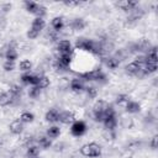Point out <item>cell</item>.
<instances>
[{
	"mask_svg": "<svg viewBox=\"0 0 158 158\" xmlns=\"http://www.w3.org/2000/svg\"><path fill=\"white\" fill-rule=\"evenodd\" d=\"M110 106H111V104H109L107 101H105V100H98L93 105V116H94V120L96 122H102Z\"/></svg>",
	"mask_w": 158,
	"mask_h": 158,
	"instance_id": "1",
	"label": "cell"
},
{
	"mask_svg": "<svg viewBox=\"0 0 158 158\" xmlns=\"http://www.w3.org/2000/svg\"><path fill=\"white\" fill-rule=\"evenodd\" d=\"M81 156L86 158H98L101 156V146L96 142H89L80 147Z\"/></svg>",
	"mask_w": 158,
	"mask_h": 158,
	"instance_id": "2",
	"label": "cell"
},
{
	"mask_svg": "<svg viewBox=\"0 0 158 158\" xmlns=\"http://www.w3.org/2000/svg\"><path fill=\"white\" fill-rule=\"evenodd\" d=\"M80 79L83 80H90V81H104L106 79V75L105 73L100 69V68H94V69H90V70H86V72H81L78 74Z\"/></svg>",
	"mask_w": 158,
	"mask_h": 158,
	"instance_id": "3",
	"label": "cell"
},
{
	"mask_svg": "<svg viewBox=\"0 0 158 158\" xmlns=\"http://www.w3.org/2000/svg\"><path fill=\"white\" fill-rule=\"evenodd\" d=\"M23 5H25L26 11H28V12L32 14V15H35L36 17H42V19H43L44 15L47 14V9H46L42 4H40V2L26 0V1L23 2Z\"/></svg>",
	"mask_w": 158,
	"mask_h": 158,
	"instance_id": "4",
	"label": "cell"
},
{
	"mask_svg": "<svg viewBox=\"0 0 158 158\" xmlns=\"http://www.w3.org/2000/svg\"><path fill=\"white\" fill-rule=\"evenodd\" d=\"M125 72H126V74H128L131 77H136L138 79H142V78L146 77V73L143 72V68L139 67L136 62H132V63L127 64L125 67Z\"/></svg>",
	"mask_w": 158,
	"mask_h": 158,
	"instance_id": "5",
	"label": "cell"
},
{
	"mask_svg": "<svg viewBox=\"0 0 158 158\" xmlns=\"http://www.w3.org/2000/svg\"><path fill=\"white\" fill-rule=\"evenodd\" d=\"M86 130H88V126L81 120H75L70 125V135L74 136V137H80V136L85 135Z\"/></svg>",
	"mask_w": 158,
	"mask_h": 158,
	"instance_id": "6",
	"label": "cell"
},
{
	"mask_svg": "<svg viewBox=\"0 0 158 158\" xmlns=\"http://www.w3.org/2000/svg\"><path fill=\"white\" fill-rule=\"evenodd\" d=\"M56 49L58 54H68V53H74L72 42L69 40H60L56 44Z\"/></svg>",
	"mask_w": 158,
	"mask_h": 158,
	"instance_id": "7",
	"label": "cell"
},
{
	"mask_svg": "<svg viewBox=\"0 0 158 158\" xmlns=\"http://www.w3.org/2000/svg\"><path fill=\"white\" fill-rule=\"evenodd\" d=\"M69 88L73 93L75 94H81L85 89V84H84V80L80 79V78H73L70 81H69Z\"/></svg>",
	"mask_w": 158,
	"mask_h": 158,
	"instance_id": "8",
	"label": "cell"
},
{
	"mask_svg": "<svg viewBox=\"0 0 158 158\" xmlns=\"http://www.w3.org/2000/svg\"><path fill=\"white\" fill-rule=\"evenodd\" d=\"M105 130H115L117 126V117H116V112H111L107 114L102 121Z\"/></svg>",
	"mask_w": 158,
	"mask_h": 158,
	"instance_id": "9",
	"label": "cell"
},
{
	"mask_svg": "<svg viewBox=\"0 0 158 158\" xmlns=\"http://www.w3.org/2000/svg\"><path fill=\"white\" fill-rule=\"evenodd\" d=\"M38 77L37 74H33V73H23L21 75V83L23 85H30V86H35L37 85V81H38Z\"/></svg>",
	"mask_w": 158,
	"mask_h": 158,
	"instance_id": "10",
	"label": "cell"
},
{
	"mask_svg": "<svg viewBox=\"0 0 158 158\" xmlns=\"http://www.w3.org/2000/svg\"><path fill=\"white\" fill-rule=\"evenodd\" d=\"M75 121V115L72 111H63L59 114V120L58 122L63 123V125H72Z\"/></svg>",
	"mask_w": 158,
	"mask_h": 158,
	"instance_id": "11",
	"label": "cell"
},
{
	"mask_svg": "<svg viewBox=\"0 0 158 158\" xmlns=\"http://www.w3.org/2000/svg\"><path fill=\"white\" fill-rule=\"evenodd\" d=\"M23 125H25V123H22V122L20 121V118H16V120H14V121L10 122L9 130H10V132H11L12 135H21V133L23 132V128H25Z\"/></svg>",
	"mask_w": 158,
	"mask_h": 158,
	"instance_id": "12",
	"label": "cell"
},
{
	"mask_svg": "<svg viewBox=\"0 0 158 158\" xmlns=\"http://www.w3.org/2000/svg\"><path fill=\"white\" fill-rule=\"evenodd\" d=\"M59 110L58 109H56V107H52V109H49L47 112H46V115H44V120L47 121V122H49V123H56V122H58V120H59Z\"/></svg>",
	"mask_w": 158,
	"mask_h": 158,
	"instance_id": "13",
	"label": "cell"
},
{
	"mask_svg": "<svg viewBox=\"0 0 158 158\" xmlns=\"http://www.w3.org/2000/svg\"><path fill=\"white\" fill-rule=\"evenodd\" d=\"M117 6L123 11H130L131 12L133 9H136L138 6V2L135 1V0H123V1H118Z\"/></svg>",
	"mask_w": 158,
	"mask_h": 158,
	"instance_id": "14",
	"label": "cell"
},
{
	"mask_svg": "<svg viewBox=\"0 0 158 158\" xmlns=\"http://www.w3.org/2000/svg\"><path fill=\"white\" fill-rule=\"evenodd\" d=\"M64 26H65V23H64V19H63L62 16H56V17H53L52 21H51V27H52V30L56 31V32H58V33L64 28Z\"/></svg>",
	"mask_w": 158,
	"mask_h": 158,
	"instance_id": "15",
	"label": "cell"
},
{
	"mask_svg": "<svg viewBox=\"0 0 158 158\" xmlns=\"http://www.w3.org/2000/svg\"><path fill=\"white\" fill-rule=\"evenodd\" d=\"M86 27V22H85V20L84 19H81V17H77V19H74L72 22H70V28L73 30V31H83L84 28Z\"/></svg>",
	"mask_w": 158,
	"mask_h": 158,
	"instance_id": "16",
	"label": "cell"
},
{
	"mask_svg": "<svg viewBox=\"0 0 158 158\" xmlns=\"http://www.w3.org/2000/svg\"><path fill=\"white\" fill-rule=\"evenodd\" d=\"M4 57H5V60H10V62H15L17 58H19V52L16 51V48H14V47H6V49H5V54H4Z\"/></svg>",
	"mask_w": 158,
	"mask_h": 158,
	"instance_id": "17",
	"label": "cell"
},
{
	"mask_svg": "<svg viewBox=\"0 0 158 158\" xmlns=\"http://www.w3.org/2000/svg\"><path fill=\"white\" fill-rule=\"evenodd\" d=\"M125 110H126V112H128V114H137V112L141 111V104L137 102V101L130 100V101L125 105Z\"/></svg>",
	"mask_w": 158,
	"mask_h": 158,
	"instance_id": "18",
	"label": "cell"
},
{
	"mask_svg": "<svg viewBox=\"0 0 158 158\" xmlns=\"http://www.w3.org/2000/svg\"><path fill=\"white\" fill-rule=\"evenodd\" d=\"M12 102H14V98L9 93V90L0 93V106H7V105H10Z\"/></svg>",
	"mask_w": 158,
	"mask_h": 158,
	"instance_id": "19",
	"label": "cell"
},
{
	"mask_svg": "<svg viewBox=\"0 0 158 158\" xmlns=\"http://www.w3.org/2000/svg\"><path fill=\"white\" fill-rule=\"evenodd\" d=\"M44 27H46V21H44V19H42V17H35V19H33V21H32V23H31V28H32V30H35V31H37V32H41Z\"/></svg>",
	"mask_w": 158,
	"mask_h": 158,
	"instance_id": "20",
	"label": "cell"
},
{
	"mask_svg": "<svg viewBox=\"0 0 158 158\" xmlns=\"http://www.w3.org/2000/svg\"><path fill=\"white\" fill-rule=\"evenodd\" d=\"M146 60L147 63H157L158 62V58H157V47L156 46H152L149 48V51L146 53Z\"/></svg>",
	"mask_w": 158,
	"mask_h": 158,
	"instance_id": "21",
	"label": "cell"
},
{
	"mask_svg": "<svg viewBox=\"0 0 158 158\" xmlns=\"http://www.w3.org/2000/svg\"><path fill=\"white\" fill-rule=\"evenodd\" d=\"M104 63L109 69L114 70L120 65V59H117L116 57H105L104 58Z\"/></svg>",
	"mask_w": 158,
	"mask_h": 158,
	"instance_id": "22",
	"label": "cell"
},
{
	"mask_svg": "<svg viewBox=\"0 0 158 158\" xmlns=\"http://www.w3.org/2000/svg\"><path fill=\"white\" fill-rule=\"evenodd\" d=\"M46 136H47L48 138H51V139L58 138V137L60 136V128H59L58 126H54V125H53V126H51V127L47 128Z\"/></svg>",
	"mask_w": 158,
	"mask_h": 158,
	"instance_id": "23",
	"label": "cell"
},
{
	"mask_svg": "<svg viewBox=\"0 0 158 158\" xmlns=\"http://www.w3.org/2000/svg\"><path fill=\"white\" fill-rule=\"evenodd\" d=\"M9 93L12 95L14 101H15V100H17V99L21 96L22 88H21L20 85H17V84H12V85H10V88H9Z\"/></svg>",
	"mask_w": 158,
	"mask_h": 158,
	"instance_id": "24",
	"label": "cell"
},
{
	"mask_svg": "<svg viewBox=\"0 0 158 158\" xmlns=\"http://www.w3.org/2000/svg\"><path fill=\"white\" fill-rule=\"evenodd\" d=\"M37 142H38V147H41L43 149H48L49 147H52V141L47 136H40L37 138Z\"/></svg>",
	"mask_w": 158,
	"mask_h": 158,
	"instance_id": "25",
	"label": "cell"
},
{
	"mask_svg": "<svg viewBox=\"0 0 158 158\" xmlns=\"http://www.w3.org/2000/svg\"><path fill=\"white\" fill-rule=\"evenodd\" d=\"M49 84H51L49 78H48L47 75L42 74V75L38 77V81H37V85H36V86H38V88L42 90V89H47V88L49 86Z\"/></svg>",
	"mask_w": 158,
	"mask_h": 158,
	"instance_id": "26",
	"label": "cell"
},
{
	"mask_svg": "<svg viewBox=\"0 0 158 158\" xmlns=\"http://www.w3.org/2000/svg\"><path fill=\"white\" fill-rule=\"evenodd\" d=\"M26 156L28 158H35V157H38L40 156V147L36 146V144H31V146H27V149H26Z\"/></svg>",
	"mask_w": 158,
	"mask_h": 158,
	"instance_id": "27",
	"label": "cell"
},
{
	"mask_svg": "<svg viewBox=\"0 0 158 158\" xmlns=\"http://www.w3.org/2000/svg\"><path fill=\"white\" fill-rule=\"evenodd\" d=\"M35 120V115L30 111H22L20 115V121L22 123H31Z\"/></svg>",
	"mask_w": 158,
	"mask_h": 158,
	"instance_id": "28",
	"label": "cell"
},
{
	"mask_svg": "<svg viewBox=\"0 0 158 158\" xmlns=\"http://www.w3.org/2000/svg\"><path fill=\"white\" fill-rule=\"evenodd\" d=\"M19 68L21 72H25V73H28L31 69H32V62L30 59H22L19 64Z\"/></svg>",
	"mask_w": 158,
	"mask_h": 158,
	"instance_id": "29",
	"label": "cell"
},
{
	"mask_svg": "<svg viewBox=\"0 0 158 158\" xmlns=\"http://www.w3.org/2000/svg\"><path fill=\"white\" fill-rule=\"evenodd\" d=\"M158 69V65L157 63H146L143 65V72L146 73V75H149V74H154Z\"/></svg>",
	"mask_w": 158,
	"mask_h": 158,
	"instance_id": "30",
	"label": "cell"
},
{
	"mask_svg": "<svg viewBox=\"0 0 158 158\" xmlns=\"http://www.w3.org/2000/svg\"><path fill=\"white\" fill-rule=\"evenodd\" d=\"M116 104L118 105V106H125L128 101H130V96L127 95V94H118L117 96H116Z\"/></svg>",
	"mask_w": 158,
	"mask_h": 158,
	"instance_id": "31",
	"label": "cell"
},
{
	"mask_svg": "<svg viewBox=\"0 0 158 158\" xmlns=\"http://www.w3.org/2000/svg\"><path fill=\"white\" fill-rule=\"evenodd\" d=\"M84 91H85L88 99H95L98 96V89L95 86H85Z\"/></svg>",
	"mask_w": 158,
	"mask_h": 158,
	"instance_id": "32",
	"label": "cell"
},
{
	"mask_svg": "<svg viewBox=\"0 0 158 158\" xmlns=\"http://www.w3.org/2000/svg\"><path fill=\"white\" fill-rule=\"evenodd\" d=\"M120 123H121L122 128H126V130L132 128V127H133V125H135V122H133V120H132L131 117H122Z\"/></svg>",
	"mask_w": 158,
	"mask_h": 158,
	"instance_id": "33",
	"label": "cell"
},
{
	"mask_svg": "<svg viewBox=\"0 0 158 158\" xmlns=\"http://www.w3.org/2000/svg\"><path fill=\"white\" fill-rule=\"evenodd\" d=\"M40 95H41V89L38 88V86H31L30 88V90H28V96L31 98V99H37V98H40Z\"/></svg>",
	"mask_w": 158,
	"mask_h": 158,
	"instance_id": "34",
	"label": "cell"
},
{
	"mask_svg": "<svg viewBox=\"0 0 158 158\" xmlns=\"http://www.w3.org/2000/svg\"><path fill=\"white\" fill-rule=\"evenodd\" d=\"M102 137H104L106 141H114L115 137H116L115 130H104V132H102Z\"/></svg>",
	"mask_w": 158,
	"mask_h": 158,
	"instance_id": "35",
	"label": "cell"
},
{
	"mask_svg": "<svg viewBox=\"0 0 158 158\" xmlns=\"http://www.w3.org/2000/svg\"><path fill=\"white\" fill-rule=\"evenodd\" d=\"M2 68L5 72H11L15 69V62H10V60H5L2 64Z\"/></svg>",
	"mask_w": 158,
	"mask_h": 158,
	"instance_id": "36",
	"label": "cell"
},
{
	"mask_svg": "<svg viewBox=\"0 0 158 158\" xmlns=\"http://www.w3.org/2000/svg\"><path fill=\"white\" fill-rule=\"evenodd\" d=\"M26 36H27L28 40H35V38H37L40 36V32H37V31H35L32 28H28V31L26 32Z\"/></svg>",
	"mask_w": 158,
	"mask_h": 158,
	"instance_id": "37",
	"label": "cell"
},
{
	"mask_svg": "<svg viewBox=\"0 0 158 158\" xmlns=\"http://www.w3.org/2000/svg\"><path fill=\"white\" fill-rule=\"evenodd\" d=\"M149 146H151V148H152V149H157V146H158V136H157V135L152 137Z\"/></svg>",
	"mask_w": 158,
	"mask_h": 158,
	"instance_id": "38",
	"label": "cell"
},
{
	"mask_svg": "<svg viewBox=\"0 0 158 158\" xmlns=\"http://www.w3.org/2000/svg\"><path fill=\"white\" fill-rule=\"evenodd\" d=\"M0 10L2 14H7L11 10V4H1L0 5Z\"/></svg>",
	"mask_w": 158,
	"mask_h": 158,
	"instance_id": "39",
	"label": "cell"
},
{
	"mask_svg": "<svg viewBox=\"0 0 158 158\" xmlns=\"http://www.w3.org/2000/svg\"><path fill=\"white\" fill-rule=\"evenodd\" d=\"M63 4L65 5V6H78V5H80L81 4V1H63Z\"/></svg>",
	"mask_w": 158,
	"mask_h": 158,
	"instance_id": "40",
	"label": "cell"
},
{
	"mask_svg": "<svg viewBox=\"0 0 158 158\" xmlns=\"http://www.w3.org/2000/svg\"><path fill=\"white\" fill-rule=\"evenodd\" d=\"M35 158H41V157H40V156H38V157H35Z\"/></svg>",
	"mask_w": 158,
	"mask_h": 158,
	"instance_id": "41",
	"label": "cell"
},
{
	"mask_svg": "<svg viewBox=\"0 0 158 158\" xmlns=\"http://www.w3.org/2000/svg\"><path fill=\"white\" fill-rule=\"evenodd\" d=\"M0 148H1V142H0Z\"/></svg>",
	"mask_w": 158,
	"mask_h": 158,
	"instance_id": "42",
	"label": "cell"
}]
</instances>
